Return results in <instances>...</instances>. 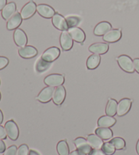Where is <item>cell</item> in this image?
Returning a JSON list of instances; mask_svg holds the SVG:
<instances>
[{
	"label": "cell",
	"instance_id": "6da1fadb",
	"mask_svg": "<svg viewBox=\"0 0 139 155\" xmlns=\"http://www.w3.org/2000/svg\"><path fill=\"white\" fill-rule=\"evenodd\" d=\"M118 63L122 70L128 73H133L134 71V63L131 58L127 55H121L117 58Z\"/></svg>",
	"mask_w": 139,
	"mask_h": 155
},
{
	"label": "cell",
	"instance_id": "7a4b0ae2",
	"mask_svg": "<svg viewBox=\"0 0 139 155\" xmlns=\"http://www.w3.org/2000/svg\"><path fill=\"white\" fill-rule=\"evenodd\" d=\"M5 129L8 137L10 140L16 141L19 136V129L17 124L12 120H8L5 124Z\"/></svg>",
	"mask_w": 139,
	"mask_h": 155
},
{
	"label": "cell",
	"instance_id": "3957f363",
	"mask_svg": "<svg viewBox=\"0 0 139 155\" xmlns=\"http://www.w3.org/2000/svg\"><path fill=\"white\" fill-rule=\"evenodd\" d=\"M65 82V77L64 75L61 74H50L46 76L44 79V83L48 86L51 87H57L62 85Z\"/></svg>",
	"mask_w": 139,
	"mask_h": 155
},
{
	"label": "cell",
	"instance_id": "277c9868",
	"mask_svg": "<svg viewBox=\"0 0 139 155\" xmlns=\"http://www.w3.org/2000/svg\"><path fill=\"white\" fill-rule=\"evenodd\" d=\"M36 11H37V5L33 0H31L29 2L24 5L23 9L21 10V15L23 19L26 20L32 17L35 15Z\"/></svg>",
	"mask_w": 139,
	"mask_h": 155
},
{
	"label": "cell",
	"instance_id": "5b68a950",
	"mask_svg": "<svg viewBox=\"0 0 139 155\" xmlns=\"http://www.w3.org/2000/svg\"><path fill=\"white\" fill-rule=\"evenodd\" d=\"M60 51L57 47H50L48 49H47L45 52H44L43 54L41 55V59L45 60L46 61L50 63L53 62L54 61L57 59L58 57L60 56Z\"/></svg>",
	"mask_w": 139,
	"mask_h": 155
},
{
	"label": "cell",
	"instance_id": "8992f818",
	"mask_svg": "<svg viewBox=\"0 0 139 155\" xmlns=\"http://www.w3.org/2000/svg\"><path fill=\"white\" fill-rule=\"evenodd\" d=\"M132 99L128 98L122 99L119 101L118 104V110H117V115L118 116H123L126 115L131 108Z\"/></svg>",
	"mask_w": 139,
	"mask_h": 155
},
{
	"label": "cell",
	"instance_id": "52a82bcc",
	"mask_svg": "<svg viewBox=\"0 0 139 155\" xmlns=\"http://www.w3.org/2000/svg\"><path fill=\"white\" fill-rule=\"evenodd\" d=\"M60 46L63 51H67L71 50L73 45V40L71 37L68 31H63L60 34Z\"/></svg>",
	"mask_w": 139,
	"mask_h": 155
},
{
	"label": "cell",
	"instance_id": "ba28073f",
	"mask_svg": "<svg viewBox=\"0 0 139 155\" xmlns=\"http://www.w3.org/2000/svg\"><path fill=\"white\" fill-rule=\"evenodd\" d=\"M66 97V90L63 85L57 87L54 89L52 100L57 106H60L64 101H65Z\"/></svg>",
	"mask_w": 139,
	"mask_h": 155
},
{
	"label": "cell",
	"instance_id": "9c48e42d",
	"mask_svg": "<svg viewBox=\"0 0 139 155\" xmlns=\"http://www.w3.org/2000/svg\"><path fill=\"white\" fill-rule=\"evenodd\" d=\"M68 32L73 39V40L76 41V42L83 43L86 40V34L84 31L79 27H74L69 28Z\"/></svg>",
	"mask_w": 139,
	"mask_h": 155
},
{
	"label": "cell",
	"instance_id": "30bf717a",
	"mask_svg": "<svg viewBox=\"0 0 139 155\" xmlns=\"http://www.w3.org/2000/svg\"><path fill=\"white\" fill-rule=\"evenodd\" d=\"M73 143L77 149L86 154H89L92 150V148L89 144L87 140L83 137H77L73 141Z\"/></svg>",
	"mask_w": 139,
	"mask_h": 155
},
{
	"label": "cell",
	"instance_id": "8fae6325",
	"mask_svg": "<svg viewBox=\"0 0 139 155\" xmlns=\"http://www.w3.org/2000/svg\"><path fill=\"white\" fill-rule=\"evenodd\" d=\"M54 91V87H47L44 88L41 91L40 94L36 97V99H37L39 101L41 102V103H48L52 99Z\"/></svg>",
	"mask_w": 139,
	"mask_h": 155
},
{
	"label": "cell",
	"instance_id": "7c38bea8",
	"mask_svg": "<svg viewBox=\"0 0 139 155\" xmlns=\"http://www.w3.org/2000/svg\"><path fill=\"white\" fill-rule=\"evenodd\" d=\"M52 23L56 28L60 30V31H66L69 29V26L66 18L63 17L62 15L56 13L52 17Z\"/></svg>",
	"mask_w": 139,
	"mask_h": 155
},
{
	"label": "cell",
	"instance_id": "4fadbf2b",
	"mask_svg": "<svg viewBox=\"0 0 139 155\" xmlns=\"http://www.w3.org/2000/svg\"><path fill=\"white\" fill-rule=\"evenodd\" d=\"M121 35V29H111L103 35L102 39L107 43H115L120 40Z\"/></svg>",
	"mask_w": 139,
	"mask_h": 155
},
{
	"label": "cell",
	"instance_id": "5bb4252c",
	"mask_svg": "<svg viewBox=\"0 0 139 155\" xmlns=\"http://www.w3.org/2000/svg\"><path fill=\"white\" fill-rule=\"evenodd\" d=\"M37 50L31 46H25L18 49V54L24 59H31L37 56Z\"/></svg>",
	"mask_w": 139,
	"mask_h": 155
},
{
	"label": "cell",
	"instance_id": "9a60e30c",
	"mask_svg": "<svg viewBox=\"0 0 139 155\" xmlns=\"http://www.w3.org/2000/svg\"><path fill=\"white\" fill-rule=\"evenodd\" d=\"M14 40L16 45L19 47H24L27 44V36L23 30L16 29L14 33Z\"/></svg>",
	"mask_w": 139,
	"mask_h": 155
},
{
	"label": "cell",
	"instance_id": "2e32d148",
	"mask_svg": "<svg viewBox=\"0 0 139 155\" xmlns=\"http://www.w3.org/2000/svg\"><path fill=\"white\" fill-rule=\"evenodd\" d=\"M39 15L46 18H50L55 15V10L51 6L46 4H40L37 6Z\"/></svg>",
	"mask_w": 139,
	"mask_h": 155
},
{
	"label": "cell",
	"instance_id": "e0dca14e",
	"mask_svg": "<svg viewBox=\"0 0 139 155\" xmlns=\"http://www.w3.org/2000/svg\"><path fill=\"white\" fill-rule=\"evenodd\" d=\"M89 51L94 54H103L109 51V44L107 43L98 42L92 44L88 48Z\"/></svg>",
	"mask_w": 139,
	"mask_h": 155
},
{
	"label": "cell",
	"instance_id": "ac0fdd59",
	"mask_svg": "<svg viewBox=\"0 0 139 155\" xmlns=\"http://www.w3.org/2000/svg\"><path fill=\"white\" fill-rule=\"evenodd\" d=\"M22 21H23V18L21 14L18 12H16L15 15L8 21L7 29L10 31L16 29L21 25Z\"/></svg>",
	"mask_w": 139,
	"mask_h": 155
},
{
	"label": "cell",
	"instance_id": "d6986e66",
	"mask_svg": "<svg viewBox=\"0 0 139 155\" xmlns=\"http://www.w3.org/2000/svg\"><path fill=\"white\" fill-rule=\"evenodd\" d=\"M111 28L112 26L107 21H102L96 25L94 30V34L97 36H102L110 31Z\"/></svg>",
	"mask_w": 139,
	"mask_h": 155
},
{
	"label": "cell",
	"instance_id": "ffe728a7",
	"mask_svg": "<svg viewBox=\"0 0 139 155\" xmlns=\"http://www.w3.org/2000/svg\"><path fill=\"white\" fill-rule=\"evenodd\" d=\"M16 10V5L15 2H10L5 5L2 10V16L4 20L8 21L15 15Z\"/></svg>",
	"mask_w": 139,
	"mask_h": 155
},
{
	"label": "cell",
	"instance_id": "44dd1931",
	"mask_svg": "<svg viewBox=\"0 0 139 155\" xmlns=\"http://www.w3.org/2000/svg\"><path fill=\"white\" fill-rule=\"evenodd\" d=\"M87 141L91 147L94 149H101L103 146V141L97 135L90 134L87 136Z\"/></svg>",
	"mask_w": 139,
	"mask_h": 155
},
{
	"label": "cell",
	"instance_id": "7402d4cb",
	"mask_svg": "<svg viewBox=\"0 0 139 155\" xmlns=\"http://www.w3.org/2000/svg\"><path fill=\"white\" fill-rule=\"evenodd\" d=\"M116 123V119L113 116H102L100 117L98 120V126L99 127H105L110 128L113 127Z\"/></svg>",
	"mask_w": 139,
	"mask_h": 155
},
{
	"label": "cell",
	"instance_id": "603a6c76",
	"mask_svg": "<svg viewBox=\"0 0 139 155\" xmlns=\"http://www.w3.org/2000/svg\"><path fill=\"white\" fill-rule=\"evenodd\" d=\"M101 56L98 54H93L88 58L86 65L88 70H94L97 68L101 63Z\"/></svg>",
	"mask_w": 139,
	"mask_h": 155
},
{
	"label": "cell",
	"instance_id": "cb8c5ba5",
	"mask_svg": "<svg viewBox=\"0 0 139 155\" xmlns=\"http://www.w3.org/2000/svg\"><path fill=\"white\" fill-rule=\"evenodd\" d=\"M95 134L102 140H109L113 137L112 130L109 128H105V127H99V128L96 129Z\"/></svg>",
	"mask_w": 139,
	"mask_h": 155
},
{
	"label": "cell",
	"instance_id": "d4e9b609",
	"mask_svg": "<svg viewBox=\"0 0 139 155\" xmlns=\"http://www.w3.org/2000/svg\"><path fill=\"white\" fill-rule=\"evenodd\" d=\"M118 103L116 100L113 99H109L108 103L107 104L105 112L107 116H114L117 114V110H118Z\"/></svg>",
	"mask_w": 139,
	"mask_h": 155
},
{
	"label": "cell",
	"instance_id": "484cf974",
	"mask_svg": "<svg viewBox=\"0 0 139 155\" xmlns=\"http://www.w3.org/2000/svg\"><path fill=\"white\" fill-rule=\"evenodd\" d=\"M50 66L51 63L46 61L45 60H44L43 59L40 58V59L37 61V63H36L35 69L36 71H37L38 73H42L48 70V69L50 68Z\"/></svg>",
	"mask_w": 139,
	"mask_h": 155
},
{
	"label": "cell",
	"instance_id": "4316f807",
	"mask_svg": "<svg viewBox=\"0 0 139 155\" xmlns=\"http://www.w3.org/2000/svg\"><path fill=\"white\" fill-rule=\"evenodd\" d=\"M57 152L59 155H69V148L65 140L60 141L57 146Z\"/></svg>",
	"mask_w": 139,
	"mask_h": 155
},
{
	"label": "cell",
	"instance_id": "83f0119b",
	"mask_svg": "<svg viewBox=\"0 0 139 155\" xmlns=\"http://www.w3.org/2000/svg\"><path fill=\"white\" fill-rule=\"evenodd\" d=\"M65 18L66 22H67L69 28L77 27L81 23L82 21L81 18L77 16H67Z\"/></svg>",
	"mask_w": 139,
	"mask_h": 155
},
{
	"label": "cell",
	"instance_id": "f1b7e54d",
	"mask_svg": "<svg viewBox=\"0 0 139 155\" xmlns=\"http://www.w3.org/2000/svg\"><path fill=\"white\" fill-rule=\"evenodd\" d=\"M102 150L104 152L106 155H112L116 150L115 146L111 142L104 143L102 147Z\"/></svg>",
	"mask_w": 139,
	"mask_h": 155
},
{
	"label": "cell",
	"instance_id": "f546056e",
	"mask_svg": "<svg viewBox=\"0 0 139 155\" xmlns=\"http://www.w3.org/2000/svg\"><path fill=\"white\" fill-rule=\"evenodd\" d=\"M110 142L115 146L116 150H122L125 148V146H126V142L121 137H115Z\"/></svg>",
	"mask_w": 139,
	"mask_h": 155
},
{
	"label": "cell",
	"instance_id": "4dcf8cb0",
	"mask_svg": "<svg viewBox=\"0 0 139 155\" xmlns=\"http://www.w3.org/2000/svg\"><path fill=\"white\" fill-rule=\"evenodd\" d=\"M16 155H29V150L27 144H22L17 149Z\"/></svg>",
	"mask_w": 139,
	"mask_h": 155
},
{
	"label": "cell",
	"instance_id": "1f68e13d",
	"mask_svg": "<svg viewBox=\"0 0 139 155\" xmlns=\"http://www.w3.org/2000/svg\"><path fill=\"white\" fill-rule=\"evenodd\" d=\"M17 147L16 146L13 145L10 146L9 148H8L6 150H5L3 155H16V153H17Z\"/></svg>",
	"mask_w": 139,
	"mask_h": 155
},
{
	"label": "cell",
	"instance_id": "d6a6232c",
	"mask_svg": "<svg viewBox=\"0 0 139 155\" xmlns=\"http://www.w3.org/2000/svg\"><path fill=\"white\" fill-rule=\"evenodd\" d=\"M9 63V60L5 57H0V70L4 69Z\"/></svg>",
	"mask_w": 139,
	"mask_h": 155
},
{
	"label": "cell",
	"instance_id": "836d02e7",
	"mask_svg": "<svg viewBox=\"0 0 139 155\" xmlns=\"http://www.w3.org/2000/svg\"><path fill=\"white\" fill-rule=\"evenodd\" d=\"M89 155H106L102 150L100 149H92L89 153Z\"/></svg>",
	"mask_w": 139,
	"mask_h": 155
},
{
	"label": "cell",
	"instance_id": "e575fe53",
	"mask_svg": "<svg viewBox=\"0 0 139 155\" xmlns=\"http://www.w3.org/2000/svg\"><path fill=\"white\" fill-rule=\"evenodd\" d=\"M7 137V134L5 132V127H3L2 125H0V139L1 140H5Z\"/></svg>",
	"mask_w": 139,
	"mask_h": 155
},
{
	"label": "cell",
	"instance_id": "d590c367",
	"mask_svg": "<svg viewBox=\"0 0 139 155\" xmlns=\"http://www.w3.org/2000/svg\"><path fill=\"white\" fill-rule=\"evenodd\" d=\"M133 63H134V70L139 74V59L138 58H137V59H134L133 60Z\"/></svg>",
	"mask_w": 139,
	"mask_h": 155
},
{
	"label": "cell",
	"instance_id": "8d00e7d4",
	"mask_svg": "<svg viewBox=\"0 0 139 155\" xmlns=\"http://www.w3.org/2000/svg\"><path fill=\"white\" fill-rule=\"evenodd\" d=\"M5 150H6V147H5V143L3 142L2 140L0 139V153H4Z\"/></svg>",
	"mask_w": 139,
	"mask_h": 155
},
{
	"label": "cell",
	"instance_id": "74e56055",
	"mask_svg": "<svg viewBox=\"0 0 139 155\" xmlns=\"http://www.w3.org/2000/svg\"><path fill=\"white\" fill-rule=\"evenodd\" d=\"M69 155H86V154L83 153L82 152L79 151L78 150H76L72 151L71 153L69 154Z\"/></svg>",
	"mask_w": 139,
	"mask_h": 155
},
{
	"label": "cell",
	"instance_id": "f35d334b",
	"mask_svg": "<svg viewBox=\"0 0 139 155\" xmlns=\"http://www.w3.org/2000/svg\"><path fill=\"white\" fill-rule=\"evenodd\" d=\"M7 4V0H0V11L3 10Z\"/></svg>",
	"mask_w": 139,
	"mask_h": 155
},
{
	"label": "cell",
	"instance_id": "ab89813d",
	"mask_svg": "<svg viewBox=\"0 0 139 155\" xmlns=\"http://www.w3.org/2000/svg\"><path fill=\"white\" fill-rule=\"evenodd\" d=\"M3 120H4V115H3L2 110H0V124L3 123Z\"/></svg>",
	"mask_w": 139,
	"mask_h": 155
},
{
	"label": "cell",
	"instance_id": "60d3db41",
	"mask_svg": "<svg viewBox=\"0 0 139 155\" xmlns=\"http://www.w3.org/2000/svg\"><path fill=\"white\" fill-rule=\"evenodd\" d=\"M29 155H40V154H39V153H37L36 151L31 150L29 151Z\"/></svg>",
	"mask_w": 139,
	"mask_h": 155
},
{
	"label": "cell",
	"instance_id": "b9f144b4",
	"mask_svg": "<svg viewBox=\"0 0 139 155\" xmlns=\"http://www.w3.org/2000/svg\"><path fill=\"white\" fill-rule=\"evenodd\" d=\"M137 152L138 154L139 155V140H138V142L137 143Z\"/></svg>",
	"mask_w": 139,
	"mask_h": 155
},
{
	"label": "cell",
	"instance_id": "7bdbcfd3",
	"mask_svg": "<svg viewBox=\"0 0 139 155\" xmlns=\"http://www.w3.org/2000/svg\"><path fill=\"white\" fill-rule=\"evenodd\" d=\"M1 98H2V95H1V93H0V100H1Z\"/></svg>",
	"mask_w": 139,
	"mask_h": 155
},
{
	"label": "cell",
	"instance_id": "ee69618b",
	"mask_svg": "<svg viewBox=\"0 0 139 155\" xmlns=\"http://www.w3.org/2000/svg\"><path fill=\"white\" fill-rule=\"evenodd\" d=\"M0 84H1V82H0Z\"/></svg>",
	"mask_w": 139,
	"mask_h": 155
}]
</instances>
